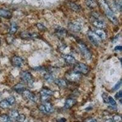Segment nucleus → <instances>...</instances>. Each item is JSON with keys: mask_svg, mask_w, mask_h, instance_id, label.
I'll use <instances>...</instances> for the list:
<instances>
[{"mask_svg": "<svg viewBox=\"0 0 122 122\" xmlns=\"http://www.w3.org/2000/svg\"><path fill=\"white\" fill-rule=\"evenodd\" d=\"M87 37L92 44L98 47L101 43V39L94 32L89 31L87 32Z\"/></svg>", "mask_w": 122, "mask_h": 122, "instance_id": "obj_7", "label": "nucleus"}, {"mask_svg": "<svg viewBox=\"0 0 122 122\" xmlns=\"http://www.w3.org/2000/svg\"><path fill=\"white\" fill-rule=\"evenodd\" d=\"M12 65L15 67H20L23 64V61L20 57L14 56L11 59Z\"/></svg>", "mask_w": 122, "mask_h": 122, "instance_id": "obj_11", "label": "nucleus"}, {"mask_svg": "<svg viewBox=\"0 0 122 122\" xmlns=\"http://www.w3.org/2000/svg\"><path fill=\"white\" fill-rule=\"evenodd\" d=\"M122 50V48L121 46H117L115 48V49H114V50L115 51H121Z\"/></svg>", "mask_w": 122, "mask_h": 122, "instance_id": "obj_37", "label": "nucleus"}, {"mask_svg": "<svg viewBox=\"0 0 122 122\" xmlns=\"http://www.w3.org/2000/svg\"><path fill=\"white\" fill-rule=\"evenodd\" d=\"M65 77L68 81L71 82H78L82 78L81 75L75 71H69L65 74Z\"/></svg>", "mask_w": 122, "mask_h": 122, "instance_id": "obj_4", "label": "nucleus"}, {"mask_svg": "<svg viewBox=\"0 0 122 122\" xmlns=\"http://www.w3.org/2000/svg\"><path fill=\"white\" fill-rule=\"evenodd\" d=\"M114 4L117 10L120 12L121 9H122V0H115L114 2Z\"/></svg>", "mask_w": 122, "mask_h": 122, "instance_id": "obj_28", "label": "nucleus"}, {"mask_svg": "<svg viewBox=\"0 0 122 122\" xmlns=\"http://www.w3.org/2000/svg\"><path fill=\"white\" fill-rule=\"evenodd\" d=\"M0 21H1V19H0Z\"/></svg>", "mask_w": 122, "mask_h": 122, "instance_id": "obj_42", "label": "nucleus"}, {"mask_svg": "<svg viewBox=\"0 0 122 122\" xmlns=\"http://www.w3.org/2000/svg\"><path fill=\"white\" fill-rule=\"evenodd\" d=\"M10 121V118L9 115L6 114H3L0 115V122H9Z\"/></svg>", "mask_w": 122, "mask_h": 122, "instance_id": "obj_27", "label": "nucleus"}, {"mask_svg": "<svg viewBox=\"0 0 122 122\" xmlns=\"http://www.w3.org/2000/svg\"><path fill=\"white\" fill-rule=\"evenodd\" d=\"M10 106V104L9 103L7 100H3L1 101H0V107L2 109H7Z\"/></svg>", "mask_w": 122, "mask_h": 122, "instance_id": "obj_25", "label": "nucleus"}, {"mask_svg": "<svg viewBox=\"0 0 122 122\" xmlns=\"http://www.w3.org/2000/svg\"><path fill=\"white\" fill-rule=\"evenodd\" d=\"M56 34L57 35V36L59 38H64V37L67 35V31L65 29L63 28H57L56 30Z\"/></svg>", "mask_w": 122, "mask_h": 122, "instance_id": "obj_16", "label": "nucleus"}, {"mask_svg": "<svg viewBox=\"0 0 122 122\" xmlns=\"http://www.w3.org/2000/svg\"><path fill=\"white\" fill-rule=\"evenodd\" d=\"M17 30H18V26L15 22H13L10 25L9 32L10 34H14L16 33Z\"/></svg>", "mask_w": 122, "mask_h": 122, "instance_id": "obj_24", "label": "nucleus"}, {"mask_svg": "<svg viewBox=\"0 0 122 122\" xmlns=\"http://www.w3.org/2000/svg\"><path fill=\"white\" fill-rule=\"evenodd\" d=\"M73 71L78 73L81 75H86L89 73V68L86 64L79 62L75 65L73 68Z\"/></svg>", "mask_w": 122, "mask_h": 122, "instance_id": "obj_2", "label": "nucleus"}, {"mask_svg": "<svg viewBox=\"0 0 122 122\" xmlns=\"http://www.w3.org/2000/svg\"><path fill=\"white\" fill-rule=\"evenodd\" d=\"M13 89L14 90V91L17 92V93H22L23 90H25V85L21 83H18L14 86V87H13Z\"/></svg>", "mask_w": 122, "mask_h": 122, "instance_id": "obj_18", "label": "nucleus"}, {"mask_svg": "<svg viewBox=\"0 0 122 122\" xmlns=\"http://www.w3.org/2000/svg\"><path fill=\"white\" fill-rule=\"evenodd\" d=\"M39 109L41 112L44 113V114H50L54 111L53 105L51 104V103H49V102H46V103H44L43 104L39 106Z\"/></svg>", "mask_w": 122, "mask_h": 122, "instance_id": "obj_8", "label": "nucleus"}, {"mask_svg": "<svg viewBox=\"0 0 122 122\" xmlns=\"http://www.w3.org/2000/svg\"><path fill=\"white\" fill-rule=\"evenodd\" d=\"M113 122H122V116L120 115H115L113 117L112 119Z\"/></svg>", "mask_w": 122, "mask_h": 122, "instance_id": "obj_29", "label": "nucleus"}, {"mask_svg": "<svg viewBox=\"0 0 122 122\" xmlns=\"http://www.w3.org/2000/svg\"><path fill=\"white\" fill-rule=\"evenodd\" d=\"M63 59L65 61V62L69 65H73L76 63V60L75 57L70 54H64L62 56Z\"/></svg>", "mask_w": 122, "mask_h": 122, "instance_id": "obj_12", "label": "nucleus"}, {"mask_svg": "<svg viewBox=\"0 0 122 122\" xmlns=\"http://www.w3.org/2000/svg\"><path fill=\"white\" fill-rule=\"evenodd\" d=\"M37 27L38 29H39L41 31H45L46 30V28L45 26H43V25H42L41 23H38L37 24Z\"/></svg>", "mask_w": 122, "mask_h": 122, "instance_id": "obj_33", "label": "nucleus"}, {"mask_svg": "<svg viewBox=\"0 0 122 122\" xmlns=\"http://www.w3.org/2000/svg\"><path fill=\"white\" fill-rule=\"evenodd\" d=\"M86 122H97V120L94 118H89V119H87L86 121Z\"/></svg>", "mask_w": 122, "mask_h": 122, "instance_id": "obj_39", "label": "nucleus"}, {"mask_svg": "<svg viewBox=\"0 0 122 122\" xmlns=\"http://www.w3.org/2000/svg\"><path fill=\"white\" fill-rule=\"evenodd\" d=\"M102 98H103V101H104V103H109V95L107 93H103L102 94Z\"/></svg>", "mask_w": 122, "mask_h": 122, "instance_id": "obj_31", "label": "nucleus"}, {"mask_svg": "<svg viewBox=\"0 0 122 122\" xmlns=\"http://www.w3.org/2000/svg\"><path fill=\"white\" fill-rule=\"evenodd\" d=\"M69 7L71 9L73 10V11L78 12L81 10V6H79L78 4H76L75 3H70L69 4Z\"/></svg>", "mask_w": 122, "mask_h": 122, "instance_id": "obj_23", "label": "nucleus"}, {"mask_svg": "<svg viewBox=\"0 0 122 122\" xmlns=\"http://www.w3.org/2000/svg\"><path fill=\"white\" fill-rule=\"evenodd\" d=\"M0 44H1V40H0Z\"/></svg>", "mask_w": 122, "mask_h": 122, "instance_id": "obj_41", "label": "nucleus"}, {"mask_svg": "<svg viewBox=\"0 0 122 122\" xmlns=\"http://www.w3.org/2000/svg\"><path fill=\"white\" fill-rule=\"evenodd\" d=\"M68 28L70 31L74 33L79 32L81 29V26L79 23H70L68 24Z\"/></svg>", "mask_w": 122, "mask_h": 122, "instance_id": "obj_10", "label": "nucleus"}, {"mask_svg": "<svg viewBox=\"0 0 122 122\" xmlns=\"http://www.w3.org/2000/svg\"><path fill=\"white\" fill-rule=\"evenodd\" d=\"M21 94H22L23 98L25 99V100H26L29 101H33V102L36 101V95H35L32 92H31L30 90H26V89H25V90H23V92Z\"/></svg>", "mask_w": 122, "mask_h": 122, "instance_id": "obj_9", "label": "nucleus"}, {"mask_svg": "<svg viewBox=\"0 0 122 122\" xmlns=\"http://www.w3.org/2000/svg\"><path fill=\"white\" fill-rule=\"evenodd\" d=\"M95 33L101 39V40H104L106 38V34L102 29H97L95 30Z\"/></svg>", "mask_w": 122, "mask_h": 122, "instance_id": "obj_19", "label": "nucleus"}, {"mask_svg": "<svg viewBox=\"0 0 122 122\" xmlns=\"http://www.w3.org/2000/svg\"><path fill=\"white\" fill-rule=\"evenodd\" d=\"M109 103L111 104L113 107H115L117 105L116 101L114 100V98L112 97H109Z\"/></svg>", "mask_w": 122, "mask_h": 122, "instance_id": "obj_34", "label": "nucleus"}, {"mask_svg": "<svg viewBox=\"0 0 122 122\" xmlns=\"http://www.w3.org/2000/svg\"><path fill=\"white\" fill-rule=\"evenodd\" d=\"M34 37V35L31 34L30 33H29V32H27V31H23V32H21L20 33V37L22 39H32Z\"/></svg>", "mask_w": 122, "mask_h": 122, "instance_id": "obj_20", "label": "nucleus"}, {"mask_svg": "<svg viewBox=\"0 0 122 122\" xmlns=\"http://www.w3.org/2000/svg\"><path fill=\"white\" fill-rule=\"evenodd\" d=\"M99 4L101 6V9L104 10V14L107 18L111 22L114 24L115 25H117L118 24V20L116 16L115 15L114 13L110 8L108 3H107L106 0H99Z\"/></svg>", "mask_w": 122, "mask_h": 122, "instance_id": "obj_1", "label": "nucleus"}, {"mask_svg": "<svg viewBox=\"0 0 122 122\" xmlns=\"http://www.w3.org/2000/svg\"><path fill=\"white\" fill-rule=\"evenodd\" d=\"M20 78L24 82L26 83L28 86H32L34 83V79L32 75L29 71H23L20 74Z\"/></svg>", "mask_w": 122, "mask_h": 122, "instance_id": "obj_6", "label": "nucleus"}, {"mask_svg": "<svg viewBox=\"0 0 122 122\" xmlns=\"http://www.w3.org/2000/svg\"><path fill=\"white\" fill-rule=\"evenodd\" d=\"M6 100H7V101H8L10 106H12L15 102V98L14 97H9L7 98H6Z\"/></svg>", "mask_w": 122, "mask_h": 122, "instance_id": "obj_32", "label": "nucleus"}, {"mask_svg": "<svg viewBox=\"0 0 122 122\" xmlns=\"http://www.w3.org/2000/svg\"><path fill=\"white\" fill-rule=\"evenodd\" d=\"M43 78H44V79H45L47 82H52L55 80V76H54V75H53V74L51 73H46L45 75L43 76Z\"/></svg>", "mask_w": 122, "mask_h": 122, "instance_id": "obj_21", "label": "nucleus"}, {"mask_svg": "<svg viewBox=\"0 0 122 122\" xmlns=\"http://www.w3.org/2000/svg\"><path fill=\"white\" fill-rule=\"evenodd\" d=\"M26 120V116L24 114H19L17 121L18 122H25Z\"/></svg>", "mask_w": 122, "mask_h": 122, "instance_id": "obj_30", "label": "nucleus"}, {"mask_svg": "<svg viewBox=\"0 0 122 122\" xmlns=\"http://www.w3.org/2000/svg\"><path fill=\"white\" fill-rule=\"evenodd\" d=\"M12 16V14L9 10H7L6 9H0V17H3L4 18H7V19H9Z\"/></svg>", "mask_w": 122, "mask_h": 122, "instance_id": "obj_15", "label": "nucleus"}, {"mask_svg": "<svg viewBox=\"0 0 122 122\" xmlns=\"http://www.w3.org/2000/svg\"><path fill=\"white\" fill-rule=\"evenodd\" d=\"M66 121H67V120L65 118H61L57 120V122H66Z\"/></svg>", "mask_w": 122, "mask_h": 122, "instance_id": "obj_38", "label": "nucleus"}, {"mask_svg": "<svg viewBox=\"0 0 122 122\" xmlns=\"http://www.w3.org/2000/svg\"><path fill=\"white\" fill-rule=\"evenodd\" d=\"M77 101L76 100L73 98H68L65 101V104H64V107L67 109H69L74 106L76 104Z\"/></svg>", "mask_w": 122, "mask_h": 122, "instance_id": "obj_13", "label": "nucleus"}, {"mask_svg": "<svg viewBox=\"0 0 122 122\" xmlns=\"http://www.w3.org/2000/svg\"><path fill=\"white\" fill-rule=\"evenodd\" d=\"M104 122H113L112 120V119H107Z\"/></svg>", "mask_w": 122, "mask_h": 122, "instance_id": "obj_40", "label": "nucleus"}, {"mask_svg": "<svg viewBox=\"0 0 122 122\" xmlns=\"http://www.w3.org/2000/svg\"><path fill=\"white\" fill-rule=\"evenodd\" d=\"M121 86H122V81L120 80V81H118V82H117V83L115 86H114V87H113V89H112L113 91H115V90H118V89Z\"/></svg>", "mask_w": 122, "mask_h": 122, "instance_id": "obj_35", "label": "nucleus"}, {"mask_svg": "<svg viewBox=\"0 0 122 122\" xmlns=\"http://www.w3.org/2000/svg\"><path fill=\"white\" fill-rule=\"evenodd\" d=\"M54 82L60 88H65L67 87V81H65V79H62V78H59V79H55Z\"/></svg>", "mask_w": 122, "mask_h": 122, "instance_id": "obj_14", "label": "nucleus"}, {"mask_svg": "<svg viewBox=\"0 0 122 122\" xmlns=\"http://www.w3.org/2000/svg\"><path fill=\"white\" fill-rule=\"evenodd\" d=\"M40 94L47 95H50L51 97V96L53 95V92L48 89L44 88V89H43L41 91H40Z\"/></svg>", "mask_w": 122, "mask_h": 122, "instance_id": "obj_26", "label": "nucleus"}, {"mask_svg": "<svg viewBox=\"0 0 122 122\" xmlns=\"http://www.w3.org/2000/svg\"><path fill=\"white\" fill-rule=\"evenodd\" d=\"M115 97H116V98L117 99V100H118L121 102V101H122V90H120L119 92H118L116 93V95H115Z\"/></svg>", "mask_w": 122, "mask_h": 122, "instance_id": "obj_36", "label": "nucleus"}, {"mask_svg": "<svg viewBox=\"0 0 122 122\" xmlns=\"http://www.w3.org/2000/svg\"><path fill=\"white\" fill-rule=\"evenodd\" d=\"M90 21L93 26H94L95 28H98V29H103L105 27V23L104 21L93 14L90 17Z\"/></svg>", "mask_w": 122, "mask_h": 122, "instance_id": "obj_5", "label": "nucleus"}, {"mask_svg": "<svg viewBox=\"0 0 122 122\" xmlns=\"http://www.w3.org/2000/svg\"><path fill=\"white\" fill-rule=\"evenodd\" d=\"M78 45H79V50H80L81 53L82 54L84 58L87 60L91 59L92 54L91 52L90 51L89 48L87 47L86 45L83 42H79Z\"/></svg>", "mask_w": 122, "mask_h": 122, "instance_id": "obj_3", "label": "nucleus"}, {"mask_svg": "<svg viewBox=\"0 0 122 122\" xmlns=\"http://www.w3.org/2000/svg\"><path fill=\"white\" fill-rule=\"evenodd\" d=\"M18 115H19V112H18V111H17V110H13V111H10L9 115L10 121H12V122L16 121L17 118H18Z\"/></svg>", "mask_w": 122, "mask_h": 122, "instance_id": "obj_17", "label": "nucleus"}, {"mask_svg": "<svg viewBox=\"0 0 122 122\" xmlns=\"http://www.w3.org/2000/svg\"><path fill=\"white\" fill-rule=\"evenodd\" d=\"M86 4L87 6L90 9L95 8L97 6V3L95 0H86Z\"/></svg>", "mask_w": 122, "mask_h": 122, "instance_id": "obj_22", "label": "nucleus"}]
</instances>
